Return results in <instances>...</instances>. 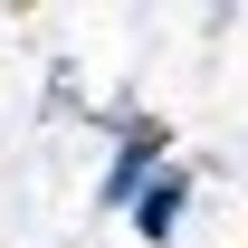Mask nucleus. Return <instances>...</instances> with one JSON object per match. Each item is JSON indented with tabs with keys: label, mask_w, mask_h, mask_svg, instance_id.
I'll return each instance as SVG.
<instances>
[{
	"label": "nucleus",
	"mask_w": 248,
	"mask_h": 248,
	"mask_svg": "<svg viewBox=\"0 0 248 248\" xmlns=\"http://www.w3.org/2000/svg\"><path fill=\"white\" fill-rule=\"evenodd\" d=\"M162 162H172V124L162 115H115V153H105V182H95V201H105V210H134V191L153 182Z\"/></svg>",
	"instance_id": "nucleus-1"
},
{
	"label": "nucleus",
	"mask_w": 248,
	"mask_h": 248,
	"mask_svg": "<svg viewBox=\"0 0 248 248\" xmlns=\"http://www.w3.org/2000/svg\"><path fill=\"white\" fill-rule=\"evenodd\" d=\"M124 219H134V239H143V248H172V239H182V219H191V172H182V162H162L153 182L134 191V210H124Z\"/></svg>",
	"instance_id": "nucleus-2"
}]
</instances>
